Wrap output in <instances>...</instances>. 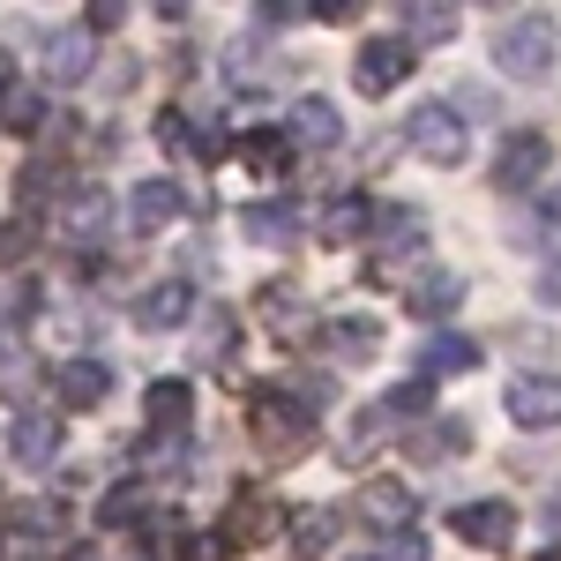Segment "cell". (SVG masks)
I'll list each match as a JSON object with an SVG mask.
<instances>
[{
	"label": "cell",
	"instance_id": "6da1fadb",
	"mask_svg": "<svg viewBox=\"0 0 561 561\" xmlns=\"http://www.w3.org/2000/svg\"><path fill=\"white\" fill-rule=\"evenodd\" d=\"M248 427H255V442H262V457H277V465H293L307 442H314V412H307L293 389H255V404H248Z\"/></svg>",
	"mask_w": 561,
	"mask_h": 561
},
{
	"label": "cell",
	"instance_id": "7a4b0ae2",
	"mask_svg": "<svg viewBox=\"0 0 561 561\" xmlns=\"http://www.w3.org/2000/svg\"><path fill=\"white\" fill-rule=\"evenodd\" d=\"M554 60H561L554 15H517V23L494 38V68H502V76H517V83H539V76H554Z\"/></svg>",
	"mask_w": 561,
	"mask_h": 561
},
{
	"label": "cell",
	"instance_id": "3957f363",
	"mask_svg": "<svg viewBox=\"0 0 561 561\" xmlns=\"http://www.w3.org/2000/svg\"><path fill=\"white\" fill-rule=\"evenodd\" d=\"M404 142H412V158H427V165H457V158L472 150V128H465V113H457V105L427 98V105H412V113H404Z\"/></svg>",
	"mask_w": 561,
	"mask_h": 561
},
{
	"label": "cell",
	"instance_id": "277c9868",
	"mask_svg": "<svg viewBox=\"0 0 561 561\" xmlns=\"http://www.w3.org/2000/svg\"><path fill=\"white\" fill-rule=\"evenodd\" d=\"M547 165H554V142H547L539 128H517V135H502L494 187H502V195H524V187H539V180H547Z\"/></svg>",
	"mask_w": 561,
	"mask_h": 561
},
{
	"label": "cell",
	"instance_id": "5b68a950",
	"mask_svg": "<svg viewBox=\"0 0 561 561\" xmlns=\"http://www.w3.org/2000/svg\"><path fill=\"white\" fill-rule=\"evenodd\" d=\"M412 68H420V45H404L397 31H389V38H367V45H359V68H352V76H359V90H367V98H389L397 83H412Z\"/></svg>",
	"mask_w": 561,
	"mask_h": 561
},
{
	"label": "cell",
	"instance_id": "8992f818",
	"mask_svg": "<svg viewBox=\"0 0 561 561\" xmlns=\"http://www.w3.org/2000/svg\"><path fill=\"white\" fill-rule=\"evenodd\" d=\"M352 517L397 539V531H412V517H420V494H412L404 479H367V486L352 494Z\"/></svg>",
	"mask_w": 561,
	"mask_h": 561
},
{
	"label": "cell",
	"instance_id": "52a82bcc",
	"mask_svg": "<svg viewBox=\"0 0 561 561\" xmlns=\"http://www.w3.org/2000/svg\"><path fill=\"white\" fill-rule=\"evenodd\" d=\"M314 352H322L330 367H367V359L382 352V322H367V314H337V322H314Z\"/></svg>",
	"mask_w": 561,
	"mask_h": 561
},
{
	"label": "cell",
	"instance_id": "ba28073f",
	"mask_svg": "<svg viewBox=\"0 0 561 561\" xmlns=\"http://www.w3.org/2000/svg\"><path fill=\"white\" fill-rule=\"evenodd\" d=\"M502 404H510V420H517L524 434H539V427H561V375H517Z\"/></svg>",
	"mask_w": 561,
	"mask_h": 561
},
{
	"label": "cell",
	"instance_id": "9c48e42d",
	"mask_svg": "<svg viewBox=\"0 0 561 561\" xmlns=\"http://www.w3.org/2000/svg\"><path fill=\"white\" fill-rule=\"evenodd\" d=\"M38 68L53 83H83L98 68V38L90 31H38Z\"/></svg>",
	"mask_w": 561,
	"mask_h": 561
},
{
	"label": "cell",
	"instance_id": "30bf717a",
	"mask_svg": "<svg viewBox=\"0 0 561 561\" xmlns=\"http://www.w3.org/2000/svg\"><path fill=\"white\" fill-rule=\"evenodd\" d=\"M457 307H465V277H457V270H420V277H404V314L449 322Z\"/></svg>",
	"mask_w": 561,
	"mask_h": 561
},
{
	"label": "cell",
	"instance_id": "8fae6325",
	"mask_svg": "<svg viewBox=\"0 0 561 561\" xmlns=\"http://www.w3.org/2000/svg\"><path fill=\"white\" fill-rule=\"evenodd\" d=\"M449 531L465 539V547H510L517 539V510L510 502H465V510H449Z\"/></svg>",
	"mask_w": 561,
	"mask_h": 561
},
{
	"label": "cell",
	"instance_id": "7c38bea8",
	"mask_svg": "<svg viewBox=\"0 0 561 561\" xmlns=\"http://www.w3.org/2000/svg\"><path fill=\"white\" fill-rule=\"evenodd\" d=\"M457 15H465V0H397L404 45H449L457 38Z\"/></svg>",
	"mask_w": 561,
	"mask_h": 561
},
{
	"label": "cell",
	"instance_id": "4fadbf2b",
	"mask_svg": "<svg viewBox=\"0 0 561 561\" xmlns=\"http://www.w3.org/2000/svg\"><path fill=\"white\" fill-rule=\"evenodd\" d=\"M367 225H375V203H367V195H330L322 217H314V240H322V248H359Z\"/></svg>",
	"mask_w": 561,
	"mask_h": 561
},
{
	"label": "cell",
	"instance_id": "5bb4252c",
	"mask_svg": "<svg viewBox=\"0 0 561 561\" xmlns=\"http://www.w3.org/2000/svg\"><path fill=\"white\" fill-rule=\"evenodd\" d=\"M8 449H15V465H31V472L60 465V420H53V412H15Z\"/></svg>",
	"mask_w": 561,
	"mask_h": 561
},
{
	"label": "cell",
	"instance_id": "9a60e30c",
	"mask_svg": "<svg viewBox=\"0 0 561 561\" xmlns=\"http://www.w3.org/2000/svg\"><path fill=\"white\" fill-rule=\"evenodd\" d=\"M187 217V195H180V180H142L128 195V225L135 232H165V225H180Z\"/></svg>",
	"mask_w": 561,
	"mask_h": 561
},
{
	"label": "cell",
	"instance_id": "2e32d148",
	"mask_svg": "<svg viewBox=\"0 0 561 561\" xmlns=\"http://www.w3.org/2000/svg\"><path fill=\"white\" fill-rule=\"evenodd\" d=\"M142 420H150V442H180L187 420H195V389H187V382H150Z\"/></svg>",
	"mask_w": 561,
	"mask_h": 561
},
{
	"label": "cell",
	"instance_id": "e0dca14e",
	"mask_svg": "<svg viewBox=\"0 0 561 561\" xmlns=\"http://www.w3.org/2000/svg\"><path fill=\"white\" fill-rule=\"evenodd\" d=\"M465 449H472V427L449 420V412H442V420H420V427L404 434V457H420V465H449V457H465Z\"/></svg>",
	"mask_w": 561,
	"mask_h": 561
},
{
	"label": "cell",
	"instance_id": "ac0fdd59",
	"mask_svg": "<svg viewBox=\"0 0 561 561\" xmlns=\"http://www.w3.org/2000/svg\"><path fill=\"white\" fill-rule=\"evenodd\" d=\"M293 150H337L345 142V121H337V105L330 98H293Z\"/></svg>",
	"mask_w": 561,
	"mask_h": 561
},
{
	"label": "cell",
	"instance_id": "d6986e66",
	"mask_svg": "<svg viewBox=\"0 0 561 561\" xmlns=\"http://www.w3.org/2000/svg\"><path fill=\"white\" fill-rule=\"evenodd\" d=\"M187 314H195V285H187V277H158V285L135 300V322H142V330H180Z\"/></svg>",
	"mask_w": 561,
	"mask_h": 561
},
{
	"label": "cell",
	"instance_id": "ffe728a7",
	"mask_svg": "<svg viewBox=\"0 0 561 561\" xmlns=\"http://www.w3.org/2000/svg\"><path fill=\"white\" fill-rule=\"evenodd\" d=\"M53 389H60L68 412H98V404L113 397V367H105V359H68V367L53 375Z\"/></svg>",
	"mask_w": 561,
	"mask_h": 561
},
{
	"label": "cell",
	"instance_id": "44dd1931",
	"mask_svg": "<svg viewBox=\"0 0 561 561\" xmlns=\"http://www.w3.org/2000/svg\"><path fill=\"white\" fill-rule=\"evenodd\" d=\"M232 150H240V165H248V173H262V180H285L293 165H300V158H293V135H285V128H248Z\"/></svg>",
	"mask_w": 561,
	"mask_h": 561
},
{
	"label": "cell",
	"instance_id": "7402d4cb",
	"mask_svg": "<svg viewBox=\"0 0 561 561\" xmlns=\"http://www.w3.org/2000/svg\"><path fill=\"white\" fill-rule=\"evenodd\" d=\"M367 240H382V255H389V262H404V255H420L427 225H420V210H412V203H389V210H375Z\"/></svg>",
	"mask_w": 561,
	"mask_h": 561
},
{
	"label": "cell",
	"instance_id": "603a6c76",
	"mask_svg": "<svg viewBox=\"0 0 561 561\" xmlns=\"http://www.w3.org/2000/svg\"><path fill=\"white\" fill-rule=\"evenodd\" d=\"M105 225H113V203H105V187H76L68 203H60V232L90 248V240H105Z\"/></svg>",
	"mask_w": 561,
	"mask_h": 561
},
{
	"label": "cell",
	"instance_id": "cb8c5ba5",
	"mask_svg": "<svg viewBox=\"0 0 561 561\" xmlns=\"http://www.w3.org/2000/svg\"><path fill=\"white\" fill-rule=\"evenodd\" d=\"M150 502H158V486H150V479H121V486H105V494H98V524H105V531H121V524H135Z\"/></svg>",
	"mask_w": 561,
	"mask_h": 561
},
{
	"label": "cell",
	"instance_id": "d4e9b609",
	"mask_svg": "<svg viewBox=\"0 0 561 561\" xmlns=\"http://www.w3.org/2000/svg\"><path fill=\"white\" fill-rule=\"evenodd\" d=\"M255 307H262V322H270V330H285V337H314V307H307L293 285H270Z\"/></svg>",
	"mask_w": 561,
	"mask_h": 561
},
{
	"label": "cell",
	"instance_id": "484cf974",
	"mask_svg": "<svg viewBox=\"0 0 561 561\" xmlns=\"http://www.w3.org/2000/svg\"><path fill=\"white\" fill-rule=\"evenodd\" d=\"M45 113H53V98H38L31 83H8V90H0V128H8V135H38Z\"/></svg>",
	"mask_w": 561,
	"mask_h": 561
},
{
	"label": "cell",
	"instance_id": "4316f807",
	"mask_svg": "<svg viewBox=\"0 0 561 561\" xmlns=\"http://www.w3.org/2000/svg\"><path fill=\"white\" fill-rule=\"evenodd\" d=\"M248 240H255V248H293V240H300V210H293V203H255V210H248Z\"/></svg>",
	"mask_w": 561,
	"mask_h": 561
},
{
	"label": "cell",
	"instance_id": "83f0119b",
	"mask_svg": "<svg viewBox=\"0 0 561 561\" xmlns=\"http://www.w3.org/2000/svg\"><path fill=\"white\" fill-rule=\"evenodd\" d=\"M486 352L472 345V337H427L420 345V375H472Z\"/></svg>",
	"mask_w": 561,
	"mask_h": 561
},
{
	"label": "cell",
	"instance_id": "f1b7e54d",
	"mask_svg": "<svg viewBox=\"0 0 561 561\" xmlns=\"http://www.w3.org/2000/svg\"><path fill=\"white\" fill-rule=\"evenodd\" d=\"M195 330H203V337H195L203 359H232V345H240V314H232V307H203Z\"/></svg>",
	"mask_w": 561,
	"mask_h": 561
},
{
	"label": "cell",
	"instance_id": "f546056e",
	"mask_svg": "<svg viewBox=\"0 0 561 561\" xmlns=\"http://www.w3.org/2000/svg\"><path fill=\"white\" fill-rule=\"evenodd\" d=\"M60 165H53V158H31V165H23V173H15V203H23V210H38V203H53V195H60Z\"/></svg>",
	"mask_w": 561,
	"mask_h": 561
},
{
	"label": "cell",
	"instance_id": "4dcf8cb0",
	"mask_svg": "<svg viewBox=\"0 0 561 561\" xmlns=\"http://www.w3.org/2000/svg\"><path fill=\"white\" fill-rule=\"evenodd\" d=\"M389 434H397V420H389L382 404H367V412H359V420L345 427V457H375V449H382Z\"/></svg>",
	"mask_w": 561,
	"mask_h": 561
},
{
	"label": "cell",
	"instance_id": "1f68e13d",
	"mask_svg": "<svg viewBox=\"0 0 561 561\" xmlns=\"http://www.w3.org/2000/svg\"><path fill=\"white\" fill-rule=\"evenodd\" d=\"M330 539H337V510H300V524H293V547H300L307 561L330 554Z\"/></svg>",
	"mask_w": 561,
	"mask_h": 561
},
{
	"label": "cell",
	"instance_id": "d6a6232c",
	"mask_svg": "<svg viewBox=\"0 0 561 561\" xmlns=\"http://www.w3.org/2000/svg\"><path fill=\"white\" fill-rule=\"evenodd\" d=\"M270 531H277V524H270V510H262L255 494H240V502H232V531H225V539H232V547H255V539H270Z\"/></svg>",
	"mask_w": 561,
	"mask_h": 561
},
{
	"label": "cell",
	"instance_id": "836d02e7",
	"mask_svg": "<svg viewBox=\"0 0 561 561\" xmlns=\"http://www.w3.org/2000/svg\"><path fill=\"white\" fill-rule=\"evenodd\" d=\"M427 404H434V389H427V382H397V389L382 397V412L397 420V427H412V420H427Z\"/></svg>",
	"mask_w": 561,
	"mask_h": 561
},
{
	"label": "cell",
	"instance_id": "e575fe53",
	"mask_svg": "<svg viewBox=\"0 0 561 561\" xmlns=\"http://www.w3.org/2000/svg\"><path fill=\"white\" fill-rule=\"evenodd\" d=\"M38 248V217H15V225H0V270H15V262Z\"/></svg>",
	"mask_w": 561,
	"mask_h": 561
},
{
	"label": "cell",
	"instance_id": "d590c367",
	"mask_svg": "<svg viewBox=\"0 0 561 561\" xmlns=\"http://www.w3.org/2000/svg\"><path fill=\"white\" fill-rule=\"evenodd\" d=\"M158 142H165L173 158H195V150H203V135L187 128V113H158Z\"/></svg>",
	"mask_w": 561,
	"mask_h": 561
},
{
	"label": "cell",
	"instance_id": "8d00e7d4",
	"mask_svg": "<svg viewBox=\"0 0 561 561\" xmlns=\"http://www.w3.org/2000/svg\"><path fill=\"white\" fill-rule=\"evenodd\" d=\"M128 8H135V0H90V23H83V31H90V38H113V31L128 23Z\"/></svg>",
	"mask_w": 561,
	"mask_h": 561
},
{
	"label": "cell",
	"instance_id": "74e56055",
	"mask_svg": "<svg viewBox=\"0 0 561 561\" xmlns=\"http://www.w3.org/2000/svg\"><path fill=\"white\" fill-rule=\"evenodd\" d=\"M180 561H232V539H225V531H195V539L180 547Z\"/></svg>",
	"mask_w": 561,
	"mask_h": 561
},
{
	"label": "cell",
	"instance_id": "f35d334b",
	"mask_svg": "<svg viewBox=\"0 0 561 561\" xmlns=\"http://www.w3.org/2000/svg\"><path fill=\"white\" fill-rule=\"evenodd\" d=\"M300 8H307V0H255V23H262V31H293Z\"/></svg>",
	"mask_w": 561,
	"mask_h": 561
},
{
	"label": "cell",
	"instance_id": "ab89813d",
	"mask_svg": "<svg viewBox=\"0 0 561 561\" xmlns=\"http://www.w3.org/2000/svg\"><path fill=\"white\" fill-rule=\"evenodd\" d=\"M0 314H8V322H23V314H38V285H31V277H15V285L0 293Z\"/></svg>",
	"mask_w": 561,
	"mask_h": 561
},
{
	"label": "cell",
	"instance_id": "60d3db41",
	"mask_svg": "<svg viewBox=\"0 0 561 561\" xmlns=\"http://www.w3.org/2000/svg\"><path fill=\"white\" fill-rule=\"evenodd\" d=\"M307 8H314V15H322V23H352V15H359V8H367V0H307Z\"/></svg>",
	"mask_w": 561,
	"mask_h": 561
},
{
	"label": "cell",
	"instance_id": "b9f144b4",
	"mask_svg": "<svg viewBox=\"0 0 561 561\" xmlns=\"http://www.w3.org/2000/svg\"><path fill=\"white\" fill-rule=\"evenodd\" d=\"M389 561H427V547H420V531H397V547H389Z\"/></svg>",
	"mask_w": 561,
	"mask_h": 561
},
{
	"label": "cell",
	"instance_id": "7bdbcfd3",
	"mask_svg": "<svg viewBox=\"0 0 561 561\" xmlns=\"http://www.w3.org/2000/svg\"><path fill=\"white\" fill-rule=\"evenodd\" d=\"M539 300L561 307V262H547V270H539Z\"/></svg>",
	"mask_w": 561,
	"mask_h": 561
},
{
	"label": "cell",
	"instance_id": "ee69618b",
	"mask_svg": "<svg viewBox=\"0 0 561 561\" xmlns=\"http://www.w3.org/2000/svg\"><path fill=\"white\" fill-rule=\"evenodd\" d=\"M187 8H195V0H150V15H165V23H180Z\"/></svg>",
	"mask_w": 561,
	"mask_h": 561
},
{
	"label": "cell",
	"instance_id": "f6af8a7d",
	"mask_svg": "<svg viewBox=\"0 0 561 561\" xmlns=\"http://www.w3.org/2000/svg\"><path fill=\"white\" fill-rule=\"evenodd\" d=\"M531 217H539V225H561V187L547 195V210H531Z\"/></svg>",
	"mask_w": 561,
	"mask_h": 561
},
{
	"label": "cell",
	"instance_id": "bcb514c9",
	"mask_svg": "<svg viewBox=\"0 0 561 561\" xmlns=\"http://www.w3.org/2000/svg\"><path fill=\"white\" fill-rule=\"evenodd\" d=\"M547 524L561 531V479H554V494H547Z\"/></svg>",
	"mask_w": 561,
	"mask_h": 561
},
{
	"label": "cell",
	"instance_id": "7dc6e473",
	"mask_svg": "<svg viewBox=\"0 0 561 561\" xmlns=\"http://www.w3.org/2000/svg\"><path fill=\"white\" fill-rule=\"evenodd\" d=\"M8 83H15V68H8V53H0V90H8Z\"/></svg>",
	"mask_w": 561,
	"mask_h": 561
},
{
	"label": "cell",
	"instance_id": "c3c4849f",
	"mask_svg": "<svg viewBox=\"0 0 561 561\" xmlns=\"http://www.w3.org/2000/svg\"><path fill=\"white\" fill-rule=\"evenodd\" d=\"M531 561H561V539H554V547H547V554H531Z\"/></svg>",
	"mask_w": 561,
	"mask_h": 561
},
{
	"label": "cell",
	"instance_id": "681fc988",
	"mask_svg": "<svg viewBox=\"0 0 561 561\" xmlns=\"http://www.w3.org/2000/svg\"><path fill=\"white\" fill-rule=\"evenodd\" d=\"M479 8H510V0H479Z\"/></svg>",
	"mask_w": 561,
	"mask_h": 561
}]
</instances>
